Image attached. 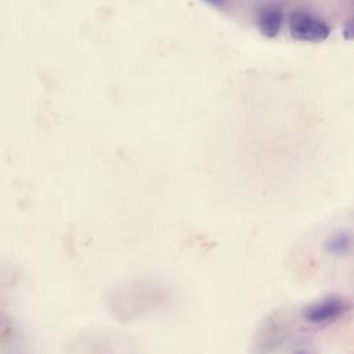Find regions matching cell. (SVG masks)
<instances>
[{
  "instance_id": "52a82bcc",
  "label": "cell",
  "mask_w": 354,
  "mask_h": 354,
  "mask_svg": "<svg viewBox=\"0 0 354 354\" xmlns=\"http://www.w3.org/2000/svg\"><path fill=\"white\" fill-rule=\"evenodd\" d=\"M295 354H307V353H306V351H303V350H300V351H296Z\"/></svg>"
},
{
  "instance_id": "8992f818",
  "label": "cell",
  "mask_w": 354,
  "mask_h": 354,
  "mask_svg": "<svg viewBox=\"0 0 354 354\" xmlns=\"http://www.w3.org/2000/svg\"><path fill=\"white\" fill-rule=\"evenodd\" d=\"M202 1L207 3L209 6H213V7L220 8V7H224V6H225V3H227L228 0H202Z\"/></svg>"
},
{
  "instance_id": "3957f363",
  "label": "cell",
  "mask_w": 354,
  "mask_h": 354,
  "mask_svg": "<svg viewBox=\"0 0 354 354\" xmlns=\"http://www.w3.org/2000/svg\"><path fill=\"white\" fill-rule=\"evenodd\" d=\"M283 24V12L281 8L270 6L263 8L259 12L257 18V26L263 36L266 37H275Z\"/></svg>"
},
{
  "instance_id": "7a4b0ae2",
  "label": "cell",
  "mask_w": 354,
  "mask_h": 354,
  "mask_svg": "<svg viewBox=\"0 0 354 354\" xmlns=\"http://www.w3.org/2000/svg\"><path fill=\"white\" fill-rule=\"evenodd\" d=\"M343 311V303L337 299H326L319 303L311 304L304 311V318L314 324L328 322L337 318Z\"/></svg>"
},
{
  "instance_id": "277c9868",
  "label": "cell",
  "mask_w": 354,
  "mask_h": 354,
  "mask_svg": "<svg viewBox=\"0 0 354 354\" xmlns=\"http://www.w3.org/2000/svg\"><path fill=\"white\" fill-rule=\"evenodd\" d=\"M348 238L346 235H336L333 238H330L329 243H328V249L332 250L333 253H342L348 248Z\"/></svg>"
},
{
  "instance_id": "6da1fadb",
  "label": "cell",
  "mask_w": 354,
  "mask_h": 354,
  "mask_svg": "<svg viewBox=\"0 0 354 354\" xmlns=\"http://www.w3.org/2000/svg\"><path fill=\"white\" fill-rule=\"evenodd\" d=\"M290 36L297 41L321 43L328 39L329 25L317 15L307 11H293L288 18Z\"/></svg>"
},
{
  "instance_id": "5b68a950",
  "label": "cell",
  "mask_w": 354,
  "mask_h": 354,
  "mask_svg": "<svg viewBox=\"0 0 354 354\" xmlns=\"http://www.w3.org/2000/svg\"><path fill=\"white\" fill-rule=\"evenodd\" d=\"M342 35H343L344 39H347L350 41H354V17L348 18L344 22L343 29H342Z\"/></svg>"
}]
</instances>
